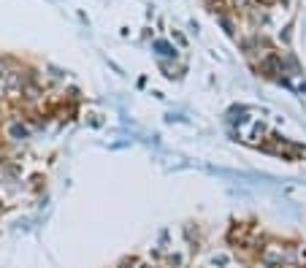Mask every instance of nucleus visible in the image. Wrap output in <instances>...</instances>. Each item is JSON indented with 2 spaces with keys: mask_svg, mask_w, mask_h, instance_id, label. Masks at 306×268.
Masks as SVG:
<instances>
[{
  "mask_svg": "<svg viewBox=\"0 0 306 268\" xmlns=\"http://www.w3.org/2000/svg\"><path fill=\"white\" fill-rule=\"evenodd\" d=\"M282 260H284V252H282V250H274V246H266V250L260 252V263H263V265H269V268L282 265Z\"/></svg>",
  "mask_w": 306,
  "mask_h": 268,
  "instance_id": "1",
  "label": "nucleus"
},
{
  "mask_svg": "<svg viewBox=\"0 0 306 268\" xmlns=\"http://www.w3.org/2000/svg\"><path fill=\"white\" fill-rule=\"evenodd\" d=\"M41 95H44V90L38 87L35 81H30V79L25 81V87H22V98H25V100H38Z\"/></svg>",
  "mask_w": 306,
  "mask_h": 268,
  "instance_id": "2",
  "label": "nucleus"
},
{
  "mask_svg": "<svg viewBox=\"0 0 306 268\" xmlns=\"http://www.w3.org/2000/svg\"><path fill=\"white\" fill-rule=\"evenodd\" d=\"M8 138H14V141H19V138H25L27 136V128L22 125V122H11V125H8Z\"/></svg>",
  "mask_w": 306,
  "mask_h": 268,
  "instance_id": "3",
  "label": "nucleus"
},
{
  "mask_svg": "<svg viewBox=\"0 0 306 268\" xmlns=\"http://www.w3.org/2000/svg\"><path fill=\"white\" fill-rule=\"evenodd\" d=\"M231 3V8H236V11H250V6H252V0H228Z\"/></svg>",
  "mask_w": 306,
  "mask_h": 268,
  "instance_id": "4",
  "label": "nucleus"
},
{
  "mask_svg": "<svg viewBox=\"0 0 306 268\" xmlns=\"http://www.w3.org/2000/svg\"><path fill=\"white\" fill-rule=\"evenodd\" d=\"M209 6H212V11H217V14L225 11V3H222V0H209Z\"/></svg>",
  "mask_w": 306,
  "mask_h": 268,
  "instance_id": "5",
  "label": "nucleus"
},
{
  "mask_svg": "<svg viewBox=\"0 0 306 268\" xmlns=\"http://www.w3.org/2000/svg\"><path fill=\"white\" fill-rule=\"evenodd\" d=\"M6 98V71L0 68V100Z\"/></svg>",
  "mask_w": 306,
  "mask_h": 268,
  "instance_id": "6",
  "label": "nucleus"
},
{
  "mask_svg": "<svg viewBox=\"0 0 306 268\" xmlns=\"http://www.w3.org/2000/svg\"><path fill=\"white\" fill-rule=\"evenodd\" d=\"M255 3L260 6V8H271V6H276V3H279V0H255Z\"/></svg>",
  "mask_w": 306,
  "mask_h": 268,
  "instance_id": "7",
  "label": "nucleus"
},
{
  "mask_svg": "<svg viewBox=\"0 0 306 268\" xmlns=\"http://www.w3.org/2000/svg\"><path fill=\"white\" fill-rule=\"evenodd\" d=\"M298 260L306 263V246H298Z\"/></svg>",
  "mask_w": 306,
  "mask_h": 268,
  "instance_id": "8",
  "label": "nucleus"
},
{
  "mask_svg": "<svg viewBox=\"0 0 306 268\" xmlns=\"http://www.w3.org/2000/svg\"><path fill=\"white\" fill-rule=\"evenodd\" d=\"M225 263H228V257H222V255L214 257V265H225Z\"/></svg>",
  "mask_w": 306,
  "mask_h": 268,
  "instance_id": "9",
  "label": "nucleus"
},
{
  "mask_svg": "<svg viewBox=\"0 0 306 268\" xmlns=\"http://www.w3.org/2000/svg\"><path fill=\"white\" fill-rule=\"evenodd\" d=\"M0 209H3V200H0Z\"/></svg>",
  "mask_w": 306,
  "mask_h": 268,
  "instance_id": "10",
  "label": "nucleus"
}]
</instances>
